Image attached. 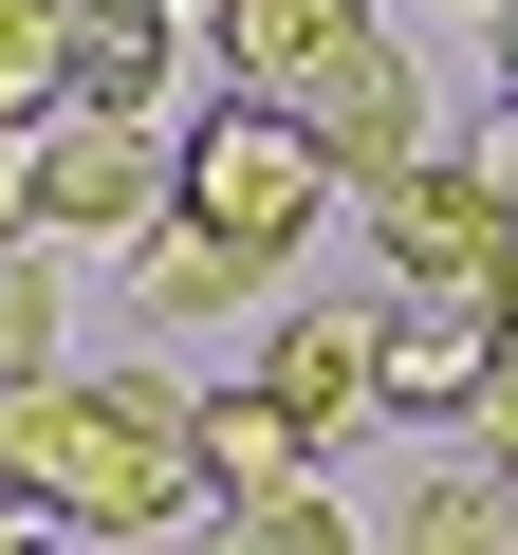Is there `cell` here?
I'll return each mask as SVG.
<instances>
[{"mask_svg": "<svg viewBox=\"0 0 518 555\" xmlns=\"http://www.w3.org/2000/svg\"><path fill=\"white\" fill-rule=\"evenodd\" d=\"M185 500H204V389H167V371H56L38 518L56 537H167Z\"/></svg>", "mask_w": 518, "mask_h": 555, "instance_id": "6da1fadb", "label": "cell"}, {"mask_svg": "<svg viewBox=\"0 0 518 555\" xmlns=\"http://www.w3.org/2000/svg\"><path fill=\"white\" fill-rule=\"evenodd\" d=\"M167 222L279 278V259H297V241L334 222V167H315V130H297V112H259V93H222L204 130H167Z\"/></svg>", "mask_w": 518, "mask_h": 555, "instance_id": "7a4b0ae2", "label": "cell"}, {"mask_svg": "<svg viewBox=\"0 0 518 555\" xmlns=\"http://www.w3.org/2000/svg\"><path fill=\"white\" fill-rule=\"evenodd\" d=\"M371 259L407 297H500L518 315V185H500V149H426L407 185H371Z\"/></svg>", "mask_w": 518, "mask_h": 555, "instance_id": "3957f363", "label": "cell"}, {"mask_svg": "<svg viewBox=\"0 0 518 555\" xmlns=\"http://www.w3.org/2000/svg\"><path fill=\"white\" fill-rule=\"evenodd\" d=\"M518 315L500 297H389L371 315V426H500Z\"/></svg>", "mask_w": 518, "mask_h": 555, "instance_id": "277c9868", "label": "cell"}, {"mask_svg": "<svg viewBox=\"0 0 518 555\" xmlns=\"http://www.w3.org/2000/svg\"><path fill=\"white\" fill-rule=\"evenodd\" d=\"M148 222H167V130L56 112V130H38V259H75V241H148Z\"/></svg>", "mask_w": 518, "mask_h": 555, "instance_id": "5b68a950", "label": "cell"}, {"mask_svg": "<svg viewBox=\"0 0 518 555\" xmlns=\"http://www.w3.org/2000/svg\"><path fill=\"white\" fill-rule=\"evenodd\" d=\"M297 130H315V167L371 204V185H407L426 167V93H407V38H352L315 93H297Z\"/></svg>", "mask_w": 518, "mask_h": 555, "instance_id": "8992f818", "label": "cell"}, {"mask_svg": "<svg viewBox=\"0 0 518 555\" xmlns=\"http://www.w3.org/2000/svg\"><path fill=\"white\" fill-rule=\"evenodd\" d=\"M352 38H389L371 0H204V56H222V93H259V112H297Z\"/></svg>", "mask_w": 518, "mask_h": 555, "instance_id": "52a82bcc", "label": "cell"}, {"mask_svg": "<svg viewBox=\"0 0 518 555\" xmlns=\"http://www.w3.org/2000/svg\"><path fill=\"white\" fill-rule=\"evenodd\" d=\"M185 0H75V75H56V112H112V130H148L167 112V75H185Z\"/></svg>", "mask_w": 518, "mask_h": 555, "instance_id": "ba28073f", "label": "cell"}, {"mask_svg": "<svg viewBox=\"0 0 518 555\" xmlns=\"http://www.w3.org/2000/svg\"><path fill=\"white\" fill-rule=\"evenodd\" d=\"M259 408L334 463V444L371 426V315H279V334H259Z\"/></svg>", "mask_w": 518, "mask_h": 555, "instance_id": "9c48e42d", "label": "cell"}, {"mask_svg": "<svg viewBox=\"0 0 518 555\" xmlns=\"http://www.w3.org/2000/svg\"><path fill=\"white\" fill-rule=\"evenodd\" d=\"M204 500H222V518H259V500H315V444L259 408V389H204Z\"/></svg>", "mask_w": 518, "mask_h": 555, "instance_id": "30bf717a", "label": "cell"}, {"mask_svg": "<svg viewBox=\"0 0 518 555\" xmlns=\"http://www.w3.org/2000/svg\"><path fill=\"white\" fill-rule=\"evenodd\" d=\"M389 555H518V481L500 463H426L389 500Z\"/></svg>", "mask_w": 518, "mask_h": 555, "instance_id": "8fae6325", "label": "cell"}, {"mask_svg": "<svg viewBox=\"0 0 518 555\" xmlns=\"http://www.w3.org/2000/svg\"><path fill=\"white\" fill-rule=\"evenodd\" d=\"M130 278H148V315H167V334H222V315L279 297L259 259H222V241H185V222H148V241H130Z\"/></svg>", "mask_w": 518, "mask_h": 555, "instance_id": "7c38bea8", "label": "cell"}, {"mask_svg": "<svg viewBox=\"0 0 518 555\" xmlns=\"http://www.w3.org/2000/svg\"><path fill=\"white\" fill-rule=\"evenodd\" d=\"M56 75H75V0H0V130H56Z\"/></svg>", "mask_w": 518, "mask_h": 555, "instance_id": "4fadbf2b", "label": "cell"}, {"mask_svg": "<svg viewBox=\"0 0 518 555\" xmlns=\"http://www.w3.org/2000/svg\"><path fill=\"white\" fill-rule=\"evenodd\" d=\"M185 555H371V537H352V500L315 481V500H259V518H204Z\"/></svg>", "mask_w": 518, "mask_h": 555, "instance_id": "5bb4252c", "label": "cell"}, {"mask_svg": "<svg viewBox=\"0 0 518 555\" xmlns=\"http://www.w3.org/2000/svg\"><path fill=\"white\" fill-rule=\"evenodd\" d=\"M56 334H75L56 315V259L20 241V259H0V371H56Z\"/></svg>", "mask_w": 518, "mask_h": 555, "instance_id": "9a60e30c", "label": "cell"}, {"mask_svg": "<svg viewBox=\"0 0 518 555\" xmlns=\"http://www.w3.org/2000/svg\"><path fill=\"white\" fill-rule=\"evenodd\" d=\"M56 463V371H0V500H38Z\"/></svg>", "mask_w": 518, "mask_h": 555, "instance_id": "2e32d148", "label": "cell"}, {"mask_svg": "<svg viewBox=\"0 0 518 555\" xmlns=\"http://www.w3.org/2000/svg\"><path fill=\"white\" fill-rule=\"evenodd\" d=\"M20 241H38V149L0 130V259H20Z\"/></svg>", "mask_w": 518, "mask_h": 555, "instance_id": "e0dca14e", "label": "cell"}, {"mask_svg": "<svg viewBox=\"0 0 518 555\" xmlns=\"http://www.w3.org/2000/svg\"><path fill=\"white\" fill-rule=\"evenodd\" d=\"M500 167H518V0H500Z\"/></svg>", "mask_w": 518, "mask_h": 555, "instance_id": "ac0fdd59", "label": "cell"}, {"mask_svg": "<svg viewBox=\"0 0 518 555\" xmlns=\"http://www.w3.org/2000/svg\"><path fill=\"white\" fill-rule=\"evenodd\" d=\"M0 555H56V518H38V500H0Z\"/></svg>", "mask_w": 518, "mask_h": 555, "instance_id": "d6986e66", "label": "cell"}, {"mask_svg": "<svg viewBox=\"0 0 518 555\" xmlns=\"http://www.w3.org/2000/svg\"><path fill=\"white\" fill-rule=\"evenodd\" d=\"M500 481H518V389H500Z\"/></svg>", "mask_w": 518, "mask_h": 555, "instance_id": "ffe728a7", "label": "cell"}, {"mask_svg": "<svg viewBox=\"0 0 518 555\" xmlns=\"http://www.w3.org/2000/svg\"><path fill=\"white\" fill-rule=\"evenodd\" d=\"M185 20H204V0H185Z\"/></svg>", "mask_w": 518, "mask_h": 555, "instance_id": "44dd1931", "label": "cell"}]
</instances>
